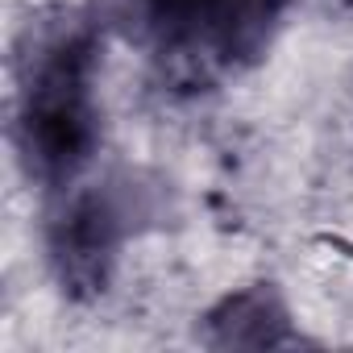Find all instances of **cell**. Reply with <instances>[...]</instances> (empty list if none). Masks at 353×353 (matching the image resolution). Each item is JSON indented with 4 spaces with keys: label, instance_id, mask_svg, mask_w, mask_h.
<instances>
[{
    "label": "cell",
    "instance_id": "obj_1",
    "mask_svg": "<svg viewBox=\"0 0 353 353\" xmlns=\"http://www.w3.org/2000/svg\"><path fill=\"white\" fill-rule=\"evenodd\" d=\"M96 30L83 21H50L30 30L17 88V154L30 179L67 188L100 145L96 108Z\"/></svg>",
    "mask_w": 353,
    "mask_h": 353
},
{
    "label": "cell",
    "instance_id": "obj_2",
    "mask_svg": "<svg viewBox=\"0 0 353 353\" xmlns=\"http://www.w3.org/2000/svg\"><path fill=\"white\" fill-rule=\"evenodd\" d=\"M133 188H79L63 196L46 225V258L67 299H100L112 283L125 237L133 233Z\"/></svg>",
    "mask_w": 353,
    "mask_h": 353
},
{
    "label": "cell",
    "instance_id": "obj_3",
    "mask_svg": "<svg viewBox=\"0 0 353 353\" xmlns=\"http://www.w3.org/2000/svg\"><path fill=\"white\" fill-rule=\"evenodd\" d=\"M137 21L158 42L162 63L183 83H208L216 67V34L229 0H133Z\"/></svg>",
    "mask_w": 353,
    "mask_h": 353
},
{
    "label": "cell",
    "instance_id": "obj_4",
    "mask_svg": "<svg viewBox=\"0 0 353 353\" xmlns=\"http://www.w3.org/2000/svg\"><path fill=\"white\" fill-rule=\"evenodd\" d=\"M200 341L208 349H291L303 345V336L291 324L287 299L274 283H254L233 295H225L208 316Z\"/></svg>",
    "mask_w": 353,
    "mask_h": 353
},
{
    "label": "cell",
    "instance_id": "obj_5",
    "mask_svg": "<svg viewBox=\"0 0 353 353\" xmlns=\"http://www.w3.org/2000/svg\"><path fill=\"white\" fill-rule=\"evenodd\" d=\"M287 9V0H229L221 34H216V67L225 71H241L254 59H262V50L270 46L279 17Z\"/></svg>",
    "mask_w": 353,
    "mask_h": 353
},
{
    "label": "cell",
    "instance_id": "obj_6",
    "mask_svg": "<svg viewBox=\"0 0 353 353\" xmlns=\"http://www.w3.org/2000/svg\"><path fill=\"white\" fill-rule=\"evenodd\" d=\"M332 9H341V13H353V0H328Z\"/></svg>",
    "mask_w": 353,
    "mask_h": 353
}]
</instances>
